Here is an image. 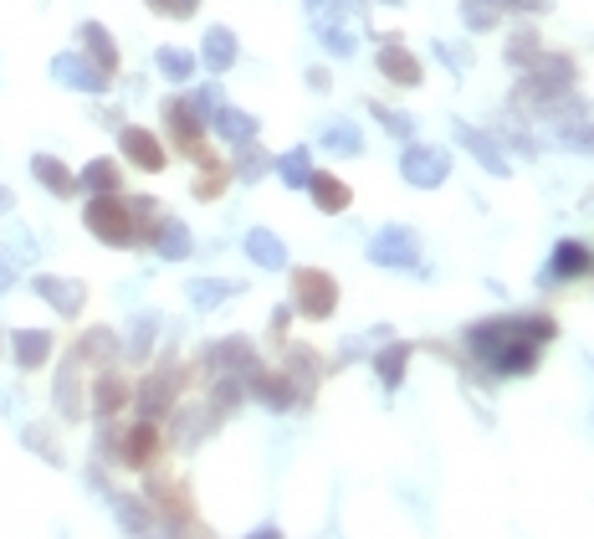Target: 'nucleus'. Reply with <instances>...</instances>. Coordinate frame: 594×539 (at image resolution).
<instances>
[{
  "instance_id": "25",
  "label": "nucleus",
  "mask_w": 594,
  "mask_h": 539,
  "mask_svg": "<svg viewBox=\"0 0 594 539\" xmlns=\"http://www.w3.org/2000/svg\"><path fill=\"white\" fill-rule=\"evenodd\" d=\"M221 190H225V170H205V176L195 180V196H200V201H215Z\"/></svg>"
},
{
  "instance_id": "16",
  "label": "nucleus",
  "mask_w": 594,
  "mask_h": 539,
  "mask_svg": "<svg viewBox=\"0 0 594 539\" xmlns=\"http://www.w3.org/2000/svg\"><path fill=\"white\" fill-rule=\"evenodd\" d=\"M215 129H221L225 139H236V144H246L251 134H256V119L251 113H236V108H215Z\"/></svg>"
},
{
  "instance_id": "1",
  "label": "nucleus",
  "mask_w": 594,
  "mask_h": 539,
  "mask_svg": "<svg viewBox=\"0 0 594 539\" xmlns=\"http://www.w3.org/2000/svg\"><path fill=\"white\" fill-rule=\"evenodd\" d=\"M82 221H88L93 237L108 247H133L144 237V231H139V211H133V201H123L119 190H113V196H93V206H88Z\"/></svg>"
},
{
  "instance_id": "2",
  "label": "nucleus",
  "mask_w": 594,
  "mask_h": 539,
  "mask_svg": "<svg viewBox=\"0 0 594 539\" xmlns=\"http://www.w3.org/2000/svg\"><path fill=\"white\" fill-rule=\"evenodd\" d=\"M292 298H298V313H308V319H329V313L339 309V283L318 268H298L292 272Z\"/></svg>"
},
{
  "instance_id": "15",
  "label": "nucleus",
  "mask_w": 594,
  "mask_h": 539,
  "mask_svg": "<svg viewBox=\"0 0 594 539\" xmlns=\"http://www.w3.org/2000/svg\"><path fill=\"white\" fill-rule=\"evenodd\" d=\"M246 252L262 262V268H288V252H282V242L272 237V231H251L246 237Z\"/></svg>"
},
{
  "instance_id": "30",
  "label": "nucleus",
  "mask_w": 594,
  "mask_h": 539,
  "mask_svg": "<svg viewBox=\"0 0 594 539\" xmlns=\"http://www.w3.org/2000/svg\"><path fill=\"white\" fill-rule=\"evenodd\" d=\"M159 16H190L195 11V0H149Z\"/></svg>"
},
{
  "instance_id": "24",
  "label": "nucleus",
  "mask_w": 594,
  "mask_h": 539,
  "mask_svg": "<svg viewBox=\"0 0 594 539\" xmlns=\"http://www.w3.org/2000/svg\"><path fill=\"white\" fill-rule=\"evenodd\" d=\"M256 391L266 396V406H288V401H292V386H288V380H278V376H266Z\"/></svg>"
},
{
  "instance_id": "20",
  "label": "nucleus",
  "mask_w": 594,
  "mask_h": 539,
  "mask_svg": "<svg viewBox=\"0 0 594 539\" xmlns=\"http://www.w3.org/2000/svg\"><path fill=\"white\" fill-rule=\"evenodd\" d=\"M554 262H558V272H564V278H574V272H590V268H594V257L584 252V247H574V242L558 247Z\"/></svg>"
},
{
  "instance_id": "10",
  "label": "nucleus",
  "mask_w": 594,
  "mask_h": 539,
  "mask_svg": "<svg viewBox=\"0 0 594 539\" xmlns=\"http://www.w3.org/2000/svg\"><path fill=\"white\" fill-rule=\"evenodd\" d=\"M11 345H16V365H27V370H37L52 355V335H41V329H16Z\"/></svg>"
},
{
  "instance_id": "7",
  "label": "nucleus",
  "mask_w": 594,
  "mask_h": 539,
  "mask_svg": "<svg viewBox=\"0 0 594 539\" xmlns=\"http://www.w3.org/2000/svg\"><path fill=\"white\" fill-rule=\"evenodd\" d=\"M154 452H159V427L154 421H139V427L123 431V462H129V468H149Z\"/></svg>"
},
{
  "instance_id": "9",
  "label": "nucleus",
  "mask_w": 594,
  "mask_h": 539,
  "mask_svg": "<svg viewBox=\"0 0 594 539\" xmlns=\"http://www.w3.org/2000/svg\"><path fill=\"white\" fill-rule=\"evenodd\" d=\"M31 176L52 190V196H72V190H78V176H72L62 160H52V154H37V160H31Z\"/></svg>"
},
{
  "instance_id": "12",
  "label": "nucleus",
  "mask_w": 594,
  "mask_h": 539,
  "mask_svg": "<svg viewBox=\"0 0 594 539\" xmlns=\"http://www.w3.org/2000/svg\"><path fill=\"white\" fill-rule=\"evenodd\" d=\"M78 186H88L93 196H113V190L123 186V170H119V160H93L88 170H82V180Z\"/></svg>"
},
{
  "instance_id": "22",
  "label": "nucleus",
  "mask_w": 594,
  "mask_h": 539,
  "mask_svg": "<svg viewBox=\"0 0 594 539\" xmlns=\"http://www.w3.org/2000/svg\"><path fill=\"white\" fill-rule=\"evenodd\" d=\"M139 406H144V417H159V411L170 406V380H164V376L149 380V386H144V401H139Z\"/></svg>"
},
{
  "instance_id": "11",
  "label": "nucleus",
  "mask_w": 594,
  "mask_h": 539,
  "mask_svg": "<svg viewBox=\"0 0 594 539\" xmlns=\"http://www.w3.org/2000/svg\"><path fill=\"white\" fill-rule=\"evenodd\" d=\"M308 190H313L318 211H329V216H339L349 206V186L339 176H308Z\"/></svg>"
},
{
  "instance_id": "27",
  "label": "nucleus",
  "mask_w": 594,
  "mask_h": 539,
  "mask_svg": "<svg viewBox=\"0 0 594 539\" xmlns=\"http://www.w3.org/2000/svg\"><path fill=\"white\" fill-rule=\"evenodd\" d=\"M225 293H231V283H190V298H195V303H221Z\"/></svg>"
},
{
  "instance_id": "31",
  "label": "nucleus",
  "mask_w": 594,
  "mask_h": 539,
  "mask_svg": "<svg viewBox=\"0 0 594 539\" xmlns=\"http://www.w3.org/2000/svg\"><path fill=\"white\" fill-rule=\"evenodd\" d=\"M16 283V268H11V252H0V293Z\"/></svg>"
},
{
  "instance_id": "8",
  "label": "nucleus",
  "mask_w": 594,
  "mask_h": 539,
  "mask_svg": "<svg viewBox=\"0 0 594 539\" xmlns=\"http://www.w3.org/2000/svg\"><path fill=\"white\" fill-rule=\"evenodd\" d=\"M37 293L52 303L57 313H78L82 303H88V293H82V283H67V278H52V272H41L37 278Z\"/></svg>"
},
{
  "instance_id": "28",
  "label": "nucleus",
  "mask_w": 594,
  "mask_h": 539,
  "mask_svg": "<svg viewBox=\"0 0 594 539\" xmlns=\"http://www.w3.org/2000/svg\"><path fill=\"white\" fill-rule=\"evenodd\" d=\"M374 257H380V262H395V257H405V237H380V242H374Z\"/></svg>"
},
{
  "instance_id": "3",
  "label": "nucleus",
  "mask_w": 594,
  "mask_h": 539,
  "mask_svg": "<svg viewBox=\"0 0 594 539\" xmlns=\"http://www.w3.org/2000/svg\"><path fill=\"white\" fill-rule=\"evenodd\" d=\"M164 129H170V139L185 149V154H195V160L205 154V123H200V113L185 98H170V103H164Z\"/></svg>"
},
{
  "instance_id": "13",
  "label": "nucleus",
  "mask_w": 594,
  "mask_h": 539,
  "mask_svg": "<svg viewBox=\"0 0 594 539\" xmlns=\"http://www.w3.org/2000/svg\"><path fill=\"white\" fill-rule=\"evenodd\" d=\"M231 62H236V37H231V31L225 27H215V31H205V68H231Z\"/></svg>"
},
{
  "instance_id": "21",
  "label": "nucleus",
  "mask_w": 594,
  "mask_h": 539,
  "mask_svg": "<svg viewBox=\"0 0 594 539\" xmlns=\"http://www.w3.org/2000/svg\"><path fill=\"white\" fill-rule=\"evenodd\" d=\"M282 180H288V186H308V176H313V164H308V154L303 149H292V154H282Z\"/></svg>"
},
{
  "instance_id": "26",
  "label": "nucleus",
  "mask_w": 594,
  "mask_h": 539,
  "mask_svg": "<svg viewBox=\"0 0 594 539\" xmlns=\"http://www.w3.org/2000/svg\"><path fill=\"white\" fill-rule=\"evenodd\" d=\"M185 103L195 108L200 119H205V113H215V108L225 103V98H221V88H200V93H195V98H185Z\"/></svg>"
},
{
  "instance_id": "6",
  "label": "nucleus",
  "mask_w": 594,
  "mask_h": 539,
  "mask_svg": "<svg viewBox=\"0 0 594 539\" xmlns=\"http://www.w3.org/2000/svg\"><path fill=\"white\" fill-rule=\"evenodd\" d=\"M78 41H82V52H88V62H93L98 72H108V78H113V68H119V47H113V37H108L98 21H82Z\"/></svg>"
},
{
  "instance_id": "23",
  "label": "nucleus",
  "mask_w": 594,
  "mask_h": 539,
  "mask_svg": "<svg viewBox=\"0 0 594 539\" xmlns=\"http://www.w3.org/2000/svg\"><path fill=\"white\" fill-rule=\"evenodd\" d=\"M405 176L410 180H425V176L436 180L441 176V160H436V154H431V160H425V154H405Z\"/></svg>"
},
{
  "instance_id": "32",
  "label": "nucleus",
  "mask_w": 594,
  "mask_h": 539,
  "mask_svg": "<svg viewBox=\"0 0 594 539\" xmlns=\"http://www.w3.org/2000/svg\"><path fill=\"white\" fill-rule=\"evenodd\" d=\"M400 360H405V350H395V355H390V360H380V370H384V376H390V380H395V376H400Z\"/></svg>"
},
{
  "instance_id": "17",
  "label": "nucleus",
  "mask_w": 594,
  "mask_h": 539,
  "mask_svg": "<svg viewBox=\"0 0 594 539\" xmlns=\"http://www.w3.org/2000/svg\"><path fill=\"white\" fill-rule=\"evenodd\" d=\"M123 401H129V386H123L119 376H103V380H98V396H93V411H98V417H113Z\"/></svg>"
},
{
  "instance_id": "29",
  "label": "nucleus",
  "mask_w": 594,
  "mask_h": 539,
  "mask_svg": "<svg viewBox=\"0 0 594 539\" xmlns=\"http://www.w3.org/2000/svg\"><path fill=\"white\" fill-rule=\"evenodd\" d=\"M329 144H333V149H344V154H354V149H359V134L349 129V123H339V129H329Z\"/></svg>"
},
{
  "instance_id": "5",
  "label": "nucleus",
  "mask_w": 594,
  "mask_h": 539,
  "mask_svg": "<svg viewBox=\"0 0 594 539\" xmlns=\"http://www.w3.org/2000/svg\"><path fill=\"white\" fill-rule=\"evenodd\" d=\"M52 78L67 82V88H88V93H103V88H108V72H98L93 62H88V57H78V52L57 57V62H52Z\"/></svg>"
},
{
  "instance_id": "4",
  "label": "nucleus",
  "mask_w": 594,
  "mask_h": 539,
  "mask_svg": "<svg viewBox=\"0 0 594 539\" xmlns=\"http://www.w3.org/2000/svg\"><path fill=\"white\" fill-rule=\"evenodd\" d=\"M123 160L129 164H139V170H144V176H159V170H164V164H170V154H164V144H159L154 134H149V129H123Z\"/></svg>"
},
{
  "instance_id": "18",
  "label": "nucleus",
  "mask_w": 594,
  "mask_h": 539,
  "mask_svg": "<svg viewBox=\"0 0 594 539\" xmlns=\"http://www.w3.org/2000/svg\"><path fill=\"white\" fill-rule=\"evenodd\" d=\"M380 68L390 72L395 82H421V68H415V57L410 52H400V47H390V52L380 57Z\"/></svg>"
},
{
  "instance_id": "19",
  "label": "nucleus",
  "mask_w": 594,
  "mask_h": 539,
  "mask_svg": "<svg viewBox=\"0 0 594 539\" xmlns=\"http://www.w3.org/2000/svg\"><path fill=\"white\" fill-rule=\"evenodd\" d=\"M159 72H164V78H174V82H185L190 72H195V57L180 52V47H164V52H159Z\"/></svg>"
},
{
  "instance_id": "14",
  "label": "nucleus",
  "mask_w": 594,
  "mask_h": 539,
  "mask_svg": "<svg viewBox=\"0 0 594 539\" xmlns=\"http://www.w3.org/2000/svg\"><path fill=\"white\" fill-rule=\"evenodd\" d=\"M154 247H159V257H170V262H180V257L190 252V231L180 227V221H159Z\"/></svg>"
}]
</instances>
